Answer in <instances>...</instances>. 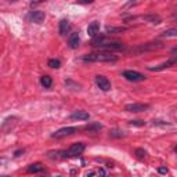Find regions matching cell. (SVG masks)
Masks as SVG:
<instances>
[{"instance_id":"obj_1","label":"cell","mask_w":177,"mask_h":177,"mask_svg":"<svg viewBox=\"0 0 177 177\" xmlns=\"http://www.w3.org/2000/svg\"><path fill=\"white\" fill-rule=\"evenodd\" d=\"M82 61L84 63H116L118 57L114 55L112 53H104V51H98V53H90V54H84L80 57Z\"/></svg>"},{"instance_id":"obj_2","label":"cell","mask_w":177,"mask_h":177,"mask_svg":"<svg viewBox=\"0 0 177 177\" xmlns=\"http://www.w3.org/2000/svg\"><path fill=\"white\" fill-rule=\"evenodd\" d=\"M97 48H100L101 51L104 53H111V51H119V50H123L125 48V44L122 42H107L101 43Z\"/></svg>"},{"instance_id":"obj_3","label":"cell","mask_w":177,"mask_h":177,"mask_svg":"<svg viewBox=\"0 0 177 177\" xmlns=\"http://www.w3.org/2000/svg\"><path fill=\"white\" fill-rule=\"evenodd\" d=\"M79 129L78 127H73V126H68V127H63V129H60L57 130L55 133H53L51 137L53 138H63V137H67V136H72L75 134Z\"/></svg>"},{"instance_id":"obj_4","label":"cell","mask_w":177,"mask_h":177,"mask_svg":"<svg viewBox=\"0 0 177 177\" xmlns=\"http://www.w3.org/2000/svg\"><path fill=\"white\" fill-rule=\"evenodd\" d=\"M84 148H86V145H84L83 143H75V144H72V145H71L67 150L68 158H69V156H79V155H82V154H83V151H84Z\"/></svg>"},{"instance_id":"obj_5","label":"cell","mask_w":177,"mask_h":177,"mask_svg":"<svg viewBox=\"0 0 177 177\" xmlns=\"http://www.w3.org/2000/svg\"><path fill=\"white\" fill-rule=\"evenodd\" d=\"M26 18H28L31 22H33V24H42V22L44 21V18H46V14H44L43 11L33 10V11H31V13L28 14Z\"/></svg>"},{"instance_id":"obj_6","label":"cell","mask_w":177,"mask_h":177,"mask_svg":"<svg viewBox=\"0 0 177 177\" xmlns=\"http://www.w3.org/2000/svg\"><path fill=\"white\" fill-rule=\"evenodd\" d=\"M123 78H126L129 82H141V80L145 79V76L143 73L137 72V71H125L123 72Z\"/></svg>"},{"instance_id":"obj_7","label":"cell","mask_w":177,"mask_h":177,"mask_svg":"<svg viewBox=\"0 0 177 177\" xmlns=\"http://www.w3.org/2000/svg\"><path fill=\"white\" fill-rule=\"evenodd\" d=\"M150 108L148 104H140V103H133V104H127L125 107L126 112H144Z\"/></svg>"},{"instance_id":"obj_8","label":"cell","mask_w":177,"mask_h":177,"mask_svg":"<svg viewBox=\"0 0 177 177\" xmlns=\"http://www.w3.org/2000/svg\"><path fill=\"white\" fill-rule=\"evenodd\" d=\"M96 84H97L103 91H110L111 90V82L105 78V76H103V75H97V76H96Z\"/></svg>"},{"instance_id":"obj_9","label":"cell","mask_w":177,"mask_h":177,"mask_svg":"<svg viewBox=\"0 0 177 177\" xmlns=\"http://www.w3.org/2000/svg\"><path fill=\"white\" fill-rule=\"evenodd\" d=\"M163 47V43L161 42H151V43H145V44H141L136 48V53H141V51H148V50H155V48H161Z\"/></svg>"},{"instance_id":"obj_10","label":"cell","mask_w":177,"mask_h":177,"mask_svg":"<svg viewBox=\"0 0 177 177\" xmlns=\"http://www.w3.org/2000/svg\"><path fill=\"white\" fill-rule=\"evenodd\" d=\"M47 158L48 159H53V161H60V159H65L68 158L67 151H48L47 152Z\"/></svg>"},{"instance_id":"obj_11","label":"cell","mask_w":177,"mask_h":177,"mask_svg":"<svg viewBox=\"0 0 177 177\" xmlns=\"http://www.w3.org/2000/svg\"><path fill=\"white\" fill-rule=\"evenodd\" d=\"M79 42H80L79 33L78 32H72V33L69 35V39H68V46L71 47V48H78Z\"/></svg>"},{"instance_id":"obj_12","label":"cell","mask_w":177,"mask_h":177,"mask_svg":"<svg viewBox=\"0 0 177 177\" xmlns=\"http://www.w3.org/2000/svg\"><path fill=\"white\" fill-rule=\"evenodd\" d=\"M69 118L71 119H75V120H88L90 119V115L86 111H75V112L71 114Z\"/></svg>"},{"instance_id":"obj_13","label":"cell","mask_w":177,"mask_h":177,"mask_svg":"<svg viewBox=\"0 0 177 177\" xmlns=\"http://www.w3.org/2000/svg\"><path fill=\"white\" fill-rule=\"evenodd\" d=\"M176 61H177L176 58H172V60H169V61L161 64V65H156V67H148V69H150V71H155V72H156V71H163V69H166V68L174 65Z\"/></svg>"},{"instance_id":"obj_14","label":"cell","mask_w":177,"mask_h":177,"mask_svg":"<svg viewBox=\"0 0 177 177\" xmlns=\"http://www.w3.org/2000/svg\"><path fill=\"white\" fill-rule=\"evenodd\" d=\"M98 32H100V24H98V22L94 21V22H91V24L87 26V35H88V36L96 37Z\"/></svg>"},{"instance_id":"obj_15","label":"cell","mask_w":177,"mask_h":177,"mask_svg":"<svg viewBox=\"0 0 177 177\" xmlns=\"http://www.w3.org/2000/svg\"><path fill=\"white\" fill-rule=\"evenodd\" d=\"M126 29H127L126 26H112V25H107V26H105V31H107V33H110V35L122 33V32H125Z\"/></svg>"},{"instance_id":"obj_16","label":"cell","mask_w":177,"mask_h":177,"mask_svg":"<svg viewBox=\"0 0 177 177\" xmlns=\"http://www.w3.org/2000/svg\"><path fill=\"white\" fill-rule=\"evenodd\" d=\"M141 18L144 21L151 22V24H161L162 22V18L159 15H156V14H147V15H143Z\"/></svg>"},{"instance_id":"obj_17","label":"cell","mask_w":177,"mask_h":177,"mask_svg":"<svg viewBox=\"0 0 177 177\" xmlns=\"http://www.w3.org/2000/svg\"><path fill=\"white\" fill-rule=\"evenodd\" d=\"M69 31V21L68 20H61L60 21V35L61 36H65Z\"/></svg>"},{"instance_id":"obj_18","label":"cell","mask_w":177,"mask_h":177,"mask_svg":"<svg viewBox=\"0 0 177 177\" xmlns=\"http://www.w3.org/2000/svg\"><path fill=\"white\" fill-rule=\"evenodd\" d=\"M40 83H42L43 87L48 88V87H51V84H53V79L50 78L48 75H44V76H42V78H40Z\"/></svg>"},{"instance_id":"obj_19","label":"cell","mask_w":177,"mask_h":177,"mask_svg":"<svg viewBox=\"0 0 177 177\" xmlns=\"http://www.w3.org/2000/svg\"><path fill=\"white\" fill-rule=\"evenodd\" d=\"M43 170V165L42 163H33V165H29L28 167V172L29 173H37Z\"/></svg>"},{"instance_id":"obj_20","label":"cell","mask_w":177,"mask_h":177,"mask_svg":"<svg viewBox=\"0 0 177 177\" xmlns=\"http://www.w3.org/2000/svg\"><path fill=\"white\" fill-rule=\"evenodd\" d=\"M110 137H112V138H122V137H125V133L122 130H119V129H112L110 131Z\"/></svg>"},{"instance_id":"obj_21","label":"cell","mask_w":177,"mask_h":177,"mask_svg":"<svg viewBox=\"0 0 177 177\" xmlns=\"http://www.w3.org/2000/svg\"><path fill=\"white\" fill-rule=\"evenodd\" d=\"M100 129H103V125H100V123H93V125L84 126V130H87V131H96V130H100Z\"/></svg>"},{"instance_id":"obj_22","label":"cell","mask_w":177,"mask_h":177,"mask_svg":"<svg viewBox=\"0 0 177 177\" xmlns=\"http://www.w3.org/2000/svg\"><path fill=\"white\" fill-rule=\"evenodd\" d=\"M176 35H177V31L173 28V29H167V31H165L161 35V37H176Z\"/></svg>"},{"instance_id":"obj_23","label":"cell","mask_w":177,"mask_h":177,"mask_svg":"<svg viewBox=\"0 0 177 177\" xmlns=\"http://www.w3.org/2000/svg\"><path fill=\"white\" fill-rule=\"evenodd\" d=\"M48 67H50V68H54V69H58V68L61 67V61H60V60H55V58H53V60H48Z\"/></svg>"},{"instance_id":"obj_24","label":"cell","mask_w":177,"mask_h":177,"mask_svg":"<svg viewBox=\"0 0 177 177\" xmlns=\"http://www.w3.org/2000/svg\"><path fill=\"white\" fill-rule=\"evenodd\" d=\"M134 155L138 158V159H144L145 158V155H147V151L145 150H143V148H137L134 151Z\"/></svg>"},{"instance_id":"obj_25","label":"cell","mask_w":177,"mask_h":177,"mask_svg":"<svg viewBox=\"0 0 177 177\" xmlns=\"http://www.w3.org/2000/svg\"><path fill=\"white\" fill-rule=\"evenodd\" d=\"M152 125L154 126H170V123H167V122H163V120H152Z\"/></svg>"},{"instance_id":"obj_26","label":"cell","mask_w":177,"mask_h":177,"mask_svg":"<svg viewBox=\"0 0 177 177\" xmlns=\"http://www.w3.org/2000/svg\"><path fill=\"white\" fill-rule=\"evenodd\" d=\"M129 123H130V125H133V126H144L145 125V122H144V120H130V122H129Z\"/></svg>"},{"instance_id":"obj_27","label":"cell","mask_w":177,"mask_h":177,"mask_svg":"<svg viewBox=\"0 0 177 177\" xmlns=\"http://www.w3.org/2000/svg\"><path fill=\"white\" fill-rule=\"evenodd\" d=\"M158 172L161 173V174H166L169 170H167V167H163V166H162V167H159V169H158Z\"/></svg>"},{"instance_id":"obj_28","label":"cell","mask_w":177,"mask_h":177,"mask_svg":"<svg viewBox=\"0 0 177 177\" xmlns=\"http://www.w3.org/2000/svg\"><path fill=\"white\" fill-rule=\"evenodd\" d=\"M24 152H25V150H18V151L14 152V156H20L21 154H24Z\"/></svg>"},{"instance_id":"obj_29","label":"cell","mask_w":177,"mask_h":177,"mask_svg":"<svg viewBox=\"0 0 177 177\" xmlns=\"http://www.w3.org/2000/svg\"><path fill=\"white\" fill-rule=\"evenodd\" d=\"M94 176V172H90V173H87V177H93Z\"/></svg>"}]
</instances>
